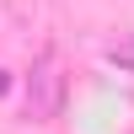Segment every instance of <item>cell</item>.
I'll use <instances>...</instances> for the list:
<instances>
[{
	"instance_id": "3957f363",
	"label": "cell",
	"mask_w": 134,
	"mask_h": 134,
	"mask_svg": "<svg viewBox=\"0 0 134 134\" xmlns=\"http://www.w3.org/2000/svg\"><path fill=\"white\" fill-rule=\"evenodd\" d=\"M5 91H11V75H5V70H0V97H5Z\"/></svg>"
},
{
	"instance_id": "6da1fadb",
	"label": "cell",
	"mask_w": 134,
	"mask_h": 134,
	"mask_svg": "<svg viewBox=\"0 0 134 134\" xmlns=\"http://www.w3.org/2000/svg\"><path fill=\"white\" fill-rule=\"evenodd\" d=\"M21 91H27V118H32V124H48V118L64 113V91H70V81H64V64H59L54 48H43L38 59H32Z\"/></svg>"
},
{
	"instance_id": "7a4b0ae2",
	"label": "cell",
	"mask_w": 134,
	"mask_h": 134,
	"mask_svg": "<svg viewBox=\"0 0 134 134\" xmlns=\"http://www.w3.org/2000/svg\"><path fill=\"white\" fill-rule=\"evenodd\" d=\"M107 59H113V64H129V70H134V43H113V48H107Z\"/></svg>"
}]
</instances>
